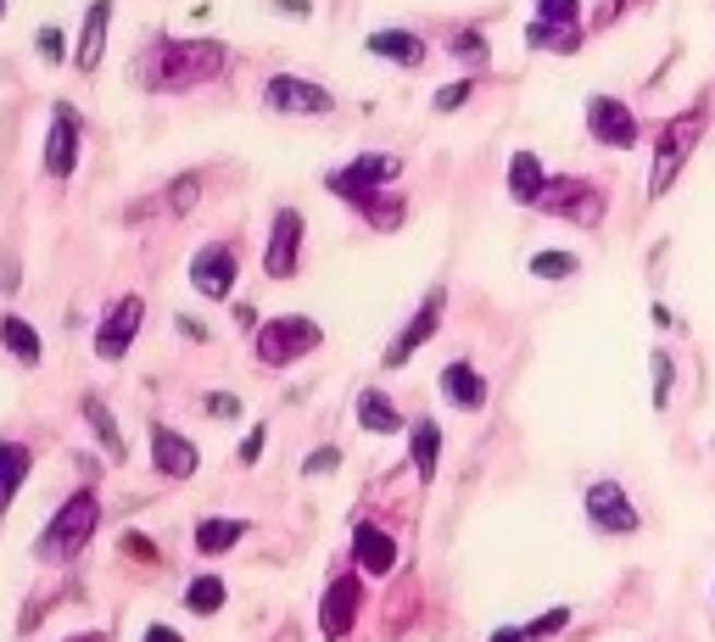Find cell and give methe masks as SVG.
Instances as JSON below:
<instances>
[{
	"instance_id": "35",
	"label": "cell",
	"mask_w": 715,
	"mask_h": 642,
	"mask_svg": "<svg viewBox=\"0 0 715 642\" xmlns=\"http://www.w3.org/2000/svg\"><path fill=\"white\" fill-rule=\"evenodd\" d=\"M453 57H464V62H487V39L475 34V28H458V39H453Z\"/></svg>"
},
{
	"instance_id": "12",
	"label": "cell",
	"mask_w": 715,
	"mask_h": 642,
	"mask_svg": "<svg viewBox=\"0 0 715 642\" xmlns=\"http://www.w3.org/2000/svg\"><path fill=\"white\" fill-rule=\"evenodd\" d=\"M358 609H364V581L358 575H336V581L324 586V598H319V631H324V642H342L358 626Z\"/></svg>"
},
{
	"instance_id": "24",
	"label": "cell",
	"mask_w": 715,
	"mask_h": 642,
	"mask_svg": "<svg viewBox=\"0 0 715 642\" xmlns=\"http://www.w3.org/2000/svg\"><path fill=\"white\" fill-rule=\"evenodd\" d=\"M408 459L419 480H437V459H442V425L437 419H414L408 425Z\"/></svg>"
},
{
	"instance_id": "9",
	"label": "cell",
	"mask_w": 715,
	"mask_h": 642,
	"mask_svg": "<svg viewBox=\"0 0 715 642\" xmlns=\"http://www.w3.org/2000/svg\"><path fill=\"white\" fill-rule=\"evenodd\" d=\"M263 107L269 112H291V118H313V112H330L336 107V95L313 79H297V73H274L263 84Z\"/></svg>"
},
{
	"instance_id": "30",
	"label": "cell",
	"mask_w": 715,
	"mask_h": 642,
	"mask_svg": "<svg viewBox=\"0 0 715 642\" xmlns=\"http://www.w3.org/2000/svg\"><path fill=\"white\" fill-rule=\"evenodd\" d=\"M358 207H364V218H369L374 229H397V224L408 218V202H397V195H380V190H374V195H364Z\"/></svg>"
},
{
	"instance_id": "26",
	"label": "cell",
	"mask_w": 715,
	"mask_h": 642,
	"mask_svg": "<svg viewBox=\"0 0 715 642\" xmlns=\"http://www.w3.org/2000/svg\"><path fill=\"white\" fill-rule=\"evenodd\" d=\"M358 430H369V436H397L403 430V414L392 408L386 391H374V385L358 391Z\"/></svg>"
},
{
	"instance_id": "41",
	"label": "cell",
	"mask_w": 715,
	"mask_h": 642,
	"mask_svg": "<svg viewBox=\"0 0 715 642\" xmlns=\"http://www.w3.org/2000/svg\"><path fill=\"white\" fill-rule=\"evenodd\" d=\"M207 414L213 419H235V414H241V397H207Z\"/></svg>"
},
{
	"instance_id": "2",
	"label": "cell",
	"mask_w": 715,
	"mask_h": 642,
	"mask_svg": "<svg viewBox=\"0 0 715 642\" xmlns=\"http://www.w3.org/2000/svg\"><path fill=\"white\" fill-rule=\"evenodd\" d=\"M704 129H710V95H699L693 107H682L677 118H665L659 123V134H654V174H648V195H665L677 185V174L688 168V157H693V145L704 140Z\"/></svg>"
},
{
	"instance_id": "31",
	"label": "cell",
	"mask_w": 715,
	"mask_h": 642,
	"mask_svg": "<svg viewBox=\"0 0 715 642\" xmlns=\"http://www.w3.org/2000/svg\"><path fill=\"white\" fill-rule=\"evenodd\" d=\"M648 369H654V408L665 414V408H671V391H677V364H671V353H665V347H654Z\"/></svg>"
},
{
	"instance_id": "42",
	"label": "cell",
	"mask_w": 715,
	"mask_h": 642,
	"mask_svg": "<svg viewBox=\"0 0 715 642\" xmlns=\"http://www.w3.org/2000/svg\"><path fill=\"white\" fill-rule=\"evenodd\" d=\"M123 554H134V559H157V548H152L146 536H134V531L123 536Z\"/></svg>"
},
{
	"instance_id": "16",
	"label": "cell",
	"mask_w": 715,
	"mask_h": 642,
	"mask_svg": "<svg viewBox=\"0 0 715 642\" xmlns=\"http://www.w3.org/2000/svg\"><path fill=\"white\" fill-rule=\"evenodd\" d=\"M152 469L163 480H190L202 469V453H196V441L168 430V425H152Z\"/></svg>"
},
{
	"instance_id": "47",
	"label": "cell",
	"mask_w": 715,
	"mask_h": 642,
	"mask_svg": "<svg viewBox=\"0 0 715 642\" xmlns=\"http://www.w3.org/2000/svg\"><path fill=\"white\" fill-rule=\"evenodd\" d=\"M0 17H7V0H0Z\"/></svg>"
},
{
	"instance_id": "33",
	"label": "cell",
	"mask_w": 715,
	"mask_h": 642,
	"mask_svg": "<svg viewBox=\"0 0 715 642\" xmlns=\"http://www.w3.org/2000/svg\"><path fill=\"white\" fill-rule=\"evenodd\" d=\"M564 626H570V609H564V604H553V609H543V615L526 626V637H532V642H543V637H553V631H564Z\"/></svg>"
},
{
	"instance_id": "6",
	"label": "cell",
	"mask_w": 715,
	"mask_h": 642,
	"mask_svg": "<svg viewBox=\"0 0 715 642\" xmlns=\"http://www.w3.org/2000/svg\"><path fill=\"white\" fill-rule=\"evenodd\" d=\"M582 509H587V520H593V531H604V536H632L637 525H643V514H637V503L627 498V486L621 480H593L587 486V498H582Z\"/></svg>"
},
{
	"instance_id": "13",
	"label": "cell",
	"mask_w": 715,
	"mask_h": 642,
	"mask_svg": "<svg viewBox=\"0 0 715 642\" xmlns=\"http://www.w3.org/2000/svg\"><path fill=\"white\" fill-rule=\"evenodd\" d=\"M235 280H241V263H235V246H224V240H207L202 252L190 258V285H196L207 302H224L235 290Z\"/></svg>"
},
{
	"instance_id": "19",
	"label": "cell",
	"mask_w": 715,
	"mask_h": 642,
	"mask_svg": "<svg viewBox=\"0 0 715 642\" xmlns=\"http://www.w3.org/2000/svg\"><path fill=\"white\" fill-rule=\"evenodd\" d=\"M437 385H442V397H448L453 408H464V414L487 408V374L475 369V364H464V358H458V364H448Z\"/></svg>"
},
{
	"instance_id": "8",
	"label": "cell",
	"mask_w": 715,
	"mask_h": 642,
	"mask_svg": "<svg viewBox=\"0 0 715 642\" xmlns=\"http://www.w3.org/2000/svg\"><path fill=\"white\" fill-rule=\"evenodd\" d=\"M140 324H146V296H118V302L107 308V319L95 324V358L102 364H118L129 347H134V335H140Z\"/></svg>"
},
{
	"instance_id": "18",
	"label": "cell",
	"mask_w": 715,
	"mask_h": 642,
	"mask_svg": "<svg viewBox=\"0 0 715 642\" xmlns=\"http://www.w3.org/2000/svg\"><path fill=\"white\" fill-rule=\"evenodd\" d=\"M107 23H112V0H90L84 23H79V51H73V62L84 73H95V68H102V57H107Z\"/></svg>"
},
{
	"instance_id": "11",
	"label": "cell",
	"mask_w": 715,
	"mask_h": 642,
	"mask_svg": "<svg viewBox=\"0 0 715 642\" xmlns=\"http://www.w3.org/2000/svg\"><path fill=\"white\" fill-rule=\"evenodd\" d=\"M537 207L553 213V218H570V224H598V218H604V195H598V185H587V179H548V190H543Z\"/></svg>"
},
{
	"instance_id": "27",
	"label": "cell",
	"mask_w": 715,
	"mask_h": 642,
	"mask_svg": "<svg viewBox=\"0 0 715 642\" xmlns=\"http://www.w3.org/2000/svg\"><path fill=\"white\" fill-rule=\"evenodd\" d=\"M0 347H7L17 364H39L45 358V341H39V330L28 324V319H17V313H0Z\"/></svg>"
},
{
	"instance_id": "46",
	"label": "cell",
	"mask_w": 715,
	"mask_h": 642,
	"mask_svg": "<svg viewBox=\"0 0 715 642\" xmlns=\"http://www.w3.org/2000/svg\"><path fill=\"white\" fill-rule=\"evenodd\" d=\"M68 642H102V637H68Z\"/></svg>"
},
{
	"instance_id": "14",
	"label": "cell",
	"mask_w": 715,
	"mask_h": 642,
	"mask_svg": "<svg viewBox=\"0 0 715 642\" xmlns=\"http://www.w3.org/2000/svg\"><path fill=\"white\" fill-rule=\"evenodd\" d=\"M297 252H302V213L279 207L269 224V246H263V274L269 280H291L297 274Z\"/></svg>"
},
{
	"instance_id": "17",
	"label": "cell",
	"mask_w": 715,
	"mask_h": 642,
	"mask_svg": "<svg viewBox=\"0 0 715 642\" xmlns=\"http://www.w3.org/2000/svg\"><path fill=\"white\" fill-rule=\"evenodd\" d=\"M353 559H358L364 575H392L397 570V536H386L380 525L358 520L353 525Z\"/></svg>"
},
{
	"instance_id": "21",
	"label": "cell",
	"mask_w": 715,
	"mask_h": 642,
	"mask_svg": "<svg viewBox=\"0 0 715 642\" xmlns=\"http://www.w3.org/2000/svg\"><path fill=\"white\" fill-rule=\"evenodd\" d=\"M364 45H369V57L397 62V68H419V62H425V39L408 34V28H374Z\"/></svg>"
},
{
	"instance_id": "22",
	"label": "cell",
	"mask_w": 715,
	"mask_h": 642,
	"mask_svg": "<svg viewBox=\"0 0 715 642\" xmlns=\"http://www.w3.org/2000/svg\"><path fill=\"white\" fill-rule=\"evenodd\" d=\"M543 190H548L543 157H537V152H514V157H509V195H514L520 207H537Z\"/></svg>"
},
{
	"instance_id": "23",
	"label": "cell",
	"mask_w": 715,
	"mask_h": 642,
	"mask_svg": "<svg viewBox=\"0 0 715 642\" xmlns=\"http://www.w3.org/2000/svg\"><path fill=\"white\" fill-rule=\"evenodd\" d=\"M247 525H252V520H235V514H207V520H196V554H202V559L229 554L235 542L247 536Z\"/></svg>"
},
{
	"instance_id": "5",
	"label": "cell",
	"mask_w": 715,
	"mask_h": 642,
	"mask_svg": "<svg viewBox=\"0 0 715 642\" xmlns=\"http://www.w3.org/2000/svg\"><path fill=\"white\" fill-rule=\"evenodd\" d=\"M403 174V157H392V152H364V157H353L347 168H336L324 185H330V195H342V202H364V195H374L380 185H392Z\"/></svg>"
},
{
	"instance_id": "32",
	"label": "cell",
	"mask_w": 715,
	"mask_h": 642,
	"mask_svg": "<svg viewBox=\"0 0 715 642\" xmlns=\"http://www.w3.org/2000/svg\"><path fill=\"white\" fill-rule=\"evenodd\" d=\"M576 269H582V258H576V252H553V246L532 258V274H537V280H570Z\"/></svg>"
},
{
	"instance_id": "37",
	"label": "cell",
	"mask_w": 715,
	"mask_h": 642,
	"mask_svg": "<svg viewBox=\"0 0 715 642\" xmlns=\"http://www.w3.org/2000/svg\"><path fill=\"white\" fill-rule=\"evenodd\" d=\"M34 51H39L45 62H62V28H39V39H34Z\"/></svg>"
},
{
	"instance_id": "40",
	"label": "cell",
	"mask_w": 715,
	"mask_h": 642,
	"mask_svg": "<svg viewBox=\"0 0 715 642\" xmlns=\"http://www.w3.org/2000/svg\"><path fill=\"white\" fill-rule=\"evenodd\" d=\"M196 190H202V185H196V179H184V185H174V190H168V202H174V207H179V213H184V207H190V202H196Z\"/></svg>"
},
{
	"instance_id": "10",
	"label": "cell",
	"mask_w": 715,
	"mask_h": 642,
	"mask_svg": "<svg viewBox=\"0 0 715 642\" xmlns=\"http://www.w3.org/2000/svg\"><path fill=\"white\" fill-rule=\"evenodd\" d=\"M442 308H448V290L437 285V290H431V296H425V302H419V313H414V319H408V324H403V330L392 335V347L380 353V364H386V369H403V364H408V358H414V353L425 347V341L437 335V324H442Z\"/></svg>"
},
{
	"instance_id": "44",
	"label": "cell",
	"mask_w": 715,
	"mask_h": 642,
	"mask_svg": "<svg viewBox=\"0 0 715 642\" xmlns=\"http://www.w3.org/2000/svg\"><path fill=\"white\" fill-rule=\"evenodd\" d=\"M487 642H532V637H526V626H498Z\"/></svg>"
},
{
	"instance_id": "45",
	"label": "cell",
	"mask_w": 715,
	"mask_h": 642,
	"mask_svg": "<svg viewBox=\"0 0 715 642\" xmlns=\"http://www.w3.org/2000/svg\"><path fill=\"white\" fill-rule=\"evenodd\" d=\"M179 335H190V341H207V324H202V319H179Z\"/></svg>"
},
{
	"instance_id": "7",
	"label": "cell",
	"mask_w": 715,
	"mask_h": 642,
	"mask_svg": "<svg viewBox=\"0 0 715 642\" xmlns=\"http://www.w3.org/2000/svg\"><path fill=\"white\" fill-rule=\"evenodd\" d=\"M587 134L598 145H609V152H632L643 140V123L621 95H587Z\"/></svg>"
},
{
	"instance_id": "15",
	"label": "cell",
	"mask_w": 715,
	"mask_h": 642,
	"mask_svg": "<svg viewBox=\"0 0 715 642\" xmlns=\"http://www.w3.org/2000/svg\"><path fill=\"white\" fill-rule=\"evenodd\" d=\"M79 112L68 107V102H57L51 107V129H45V174L51 179H68L73 168H79Z\"/></svg>"
},
{
	"instance_id": "20",
	"label": "cell",
	"mask_w": 715,
	"mask_h": 642,
	"mask_svg": "<svg viewBox=\"0 0 715 642\" xmlns=\"http://www.w3.org/2000/svg\"><path fill=\"white\" fill-rule=\"evenodd\" d=\"M79 414H84V425H90V436L102 441V453L112 459V464H123L129 459V441H123V430H118V419H112V408L102 403V397H79Z\"/></svg>"
},
{
	"instance_id": "34",
	"label": "cell",
	"mask_w": 715,
	"mask_h": 642,
	"mask_svg": "<svg viewBox=\"0 0 715 642\" xmlns=\"http://www.w3.org/2000/svg\"><path fill=\"white\" fill-rule=\"evenodd\" d=\"M537 17H548V23H576V17H582V0H537Z\"/></svg>"
},
{
	"instance_id": "25",
	"label": "cell",
	"mask_w": 715,
	"mask_h": 642,
	"mask_svg": "<svg viewBox=\"0 0 715 642\" xmlns=\"http://www.w3.org/2000/svg\"><path fill=\"white\" fill-rule=\"evenodd\" d=\"M34 469V453L23 448V441H0V514H7L17 503V491Z\"/></svg>"
},
{
	"instance_id": "36",
	"label": "cell",
	"mask_w": 715,
	"mask_h": 642,
	"mask_svg": "<svg viewBox=\"0 0 715 642\" xmlns=\"http://www.w3.org/2000/svg\"><path fill=\"white\" fill-rule=\"evenodd\" d=\"M469 90H475V84H469V79H458V84H448V90H437V95H431V107H437V112H453V107H464V102H469Z\"/></svg>"
},
{
	"instance_id": "3",
	"label": "cell",
	"mask_w": 715,
	"mask_h": 642,
	"mask_svg": "<svg viewBox=\"0 0 715 642\" xmlns=\"http://www.w3.org/2000/svg\"><path fill=\"white\" fill-rule=\"evenodd\" d=\"M95 525H102V498H95V486H84V491H73V498L51 514V525L34 536V559H39V564H68V559H79V554L90 548Z\"/></svg>"
},
{
	"instance_id": "39",
	"label": "cell",
	"mask_w": 715,
	"mask_h": 642,
	"mask_svg": "<svg viewBox=\"0 0 715 642\" xmlns=\"http://www.w3.org/2000/svg\"><path fill=\"white\" fill-rule=\"evenodd\" d=\"M263 441H269V425H252L247 441H241V464H258V459H263Z\"/></svg>"
},
{
	"instance_id": "29",
	"label": "cell",
	"mask_w": 715,
	"mask_h": 642,
	"mask_svg": "<svg viewBox=\"0 0 715 642\" xmlns=\"http://www.w3.org/2000/svg\"><path fill=\"white\" fill-rule=\"evenodd\" d=\"M224 604H229V586H224V575H213V570L190 575V586H184V615H218Z\"/></svg>"
},
{
	"instance_id": "28",
	"label": "cell",
	"mask_w": 715,
	"mask_h": 642,
	"mask_svg": "<svg viewBox=\"0 0 715 642\" xmlns=\"http://www.w3.org/2000/svg\"><path fill=\"white\" fill-rule=\"evenodd\" d=\"M526 45H532V51H559V57H570V51H582V28H576V23H548V17H532Z\"/></svg>"
},
{
	"instance_id": "4",
	"label": "cell",
	"mask_w": 715,
	"mask_h": 642,
	"mask_svg": "<svg viewBox=\"0 0 715 642\" xmlns=\"http://www.w3.org/2000/svg\"><path fill=\"white\" fill-rule=\"evenodd\" d=\"M319 347H324V330L308 313H279V319L258 324V335H252V358L263 369H291L297 358H308Z\"/></svg>"
},
{
	"instance_id": "43",
	"label": "cell",
	"mask_w": 715,
	"mask_h": 642,
	"mask_svg": "<svg viewBox=\"0 0 715 642\" xmlns=\"http://www.w3.org/2000/svg\"><path fill=\"white\" fill-rule=\"evenodd\" d=\"M140 642H184V637H179L174 626H163V620H152V626H146V637H140Z\"/></svg>"
},
{
	"instance_id": "38",
	"label": "cell",
	"mask_w": 715,
	"mask_h": 642,
	"mask_svg": "<svg viewBox=\"0 0 715 642\" xmlns=\"http://www.w3.org/2000/svg\"><path fill=\"white\" fill-rule=\"evenodd\" d=\"M336 464H342V453H336V448H319V453H308V464H302V469H308V475H336Z\"/></svg>"
},
{
	"instance_id": "1",
	"label": "cell",
	"mask_w": 715,
	"mask_h": 642,
	"mask_svg": "<svg viewBox=\"0 0 715 642\" xmlns=\"http://www.w3.org/2000/svg\"><path fill=\"white\" fill-rule=\"evenodd\" d=\"M229 51L218 39H152L146 51L129 62V73L146 90H190L202 79H218Z\"/></svg>"
}]
</instances>
